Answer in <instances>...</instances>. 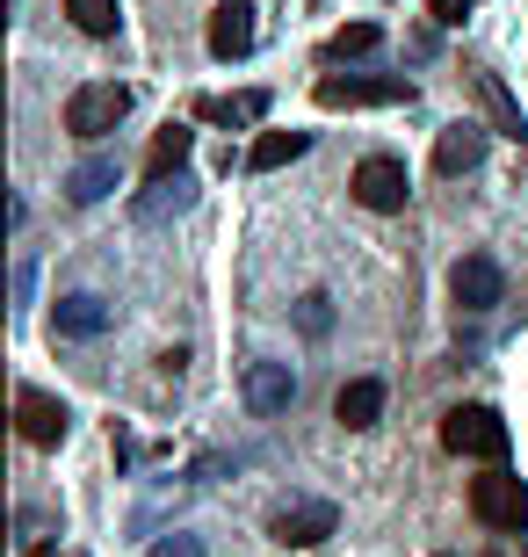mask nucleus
<instances>
[{"mask_svg":"<svg viewBox=\"0 0 528 557\" xmlns=\"http://www.w3.org/2000/svg\"><path fill=\"white\" fill-rule=\"evenodd\" d=\"M442 449L449 456H478V463H507L514 434H507V420L492 413V406H456V413L442 420Z\"/></svg>","mask_w":528,"mask_h":557,"instance_id":"obj_1","label":"nucleus"},{"mask_svg":"<svg viewBox=\"0 0 528 557\" xmlns=\"http://www.w3.org/2000/svg\"><path fill=\"white\" fill-rule=\"evenodd\" d=\"M311 102L319 109H391V102H413V81H398V73H326L319 87H311Z\"/></svg>","mask_w":528,"mask_h":557,"instance_id":"obj_2","label":"nucleus"},{"mask_svg":"<svg viewBox=\"0 0 528 557\" xmlns=\"http://www.w3.org/2000/svg\"><path fill=\"white\" fill-rule=\"evenodd\" d=\"M131 116V87H116V81H87V87H73V102H65V131L73 138H109V131Z\"/></svg>","mask_w":528,"mask_h":557,"instance_id":"obj_3","label":"nucleus"},{"mask_svg":"<svg viewBox=\"0 0 528 557\" xmlns=\"http://www.w3.org/2000/svg\"><path fill=\"white\" fill-rule=\"evenodd\" d=\"M470 515L486 521V529H528V485L492 463L486 478H470Z\"/></svg>","mask_w":528,"mask_h":557,"instance_id":"obj_4","label":"nucleus"},{"mask_svg":"<svg viewBox=\"0 0 528 557\" xmlns=\"http://www.w3.org/2000/svg\"><path fill=\"white\" fill-rule=\"evenodd\" d=\"M333 529H341L333 499H290V507H275V521H268V536L283 543V550H311V543H326Z\"/></svg>","mask_w":528,"mask_h":557,"instance_id":"obj_5","label":"nucleus"},{"mask_svg":"<svg viewBox=\"0 0 528 557\" xmlns=\"http://www.w3.org/2000/svg\"><path fill=\"white\" fill-rule=\"evenodd\" d=\"M347 188H355V203H363V210H377V218H391V210H406V196H413L406 166L391 160V152H377V160H363Z\"/></svg>","mask_w":528,"mask_h":557,"instance_id":"obj_6","label":"nucleus"},{"mask_svg":"<svg viewBox=\"0 0 528 557\" xmlns=\"http://www.w3.org/2000/svg\"><path fill=\"white\" fill-rule=\"evenodd\" d=\"M15 428H22V442H29V449H59L65 428H73V413H65V398L37 392V384H22V392H15Z\"/></svg>","mask_w":528,"mask_h":557,"instance_id":"obj_7","label":"nucleus"},{"mask_svg":"<svg viewBox=\"0 0 528 557\" xmlns=\"http://www.w3.org/2000/svg\"><path fill=\"white\" fill-rule=\"evenodd\" d=\"M449 289H456V305H464V311H492L500 297H507V275H500L492 253H464V261L449 269Z\"/></svg>","mask_w":528,"mask_h":557,"instance_id":"obj_8","label":"nucleus"},{"mask_svg":"<svg viewBox=\"0 0 528 557\" xmlns=\"http://www.w3.org/2000/svg\"><path fill=\"white\" fill-rule=\"evenodd\" d=\"M109 319H116V305L95 297V289H73V297H59V311H51L59 341H95V333H109Z\"/></svg>","mask_w":528,"mask_h":557,"instance_id":"obj_9","label":"nucleus"},{"mask_svg":"<svg viewBox=\"0 0 528 557\" xmlns=\"http://www.w3.org/2000/svg\"><path fill=\"white\" fill-rule=\"evenodd\" d=\"M246 406H254V413H290V398H297V376H290V362H246Z\"/></svg>","mask_w":528,"mask_h":557,"instance_id":"obj_10","label":"nucleus"},{"mask_svg":"<svg viewBox=\"0 0 528 557\" xmlns=\"http://www.w3.org/2000/svg\"><path fill=\"white\" fill-rule=\"evenodd\" d=\"M196 203V174H167V182H145V196L131 210H138V225H167V218H182V210Z\"/></svg>","mask_w":528,"mask_h":557,"instance_id":"obj_11","label":"nucleus"},{"mask_svg":"<svg viewBox=\"0 0 528 557\" xmlns=\"http://www.w3.org/2000/svg\"><path fill=\"white\" fill-rule=\"evenodd\" d=\"M246 51H254V8H246V0H224L218 15H210V59H246Z\"/></svg>","mask_w":528,"mask_h":557,"instance_id":"obj_12","label":"nucleus"},{"mask_svg":"<svg viewBox=\"0 0 528 557\" xmlns=\"http://www.w3.org/2000/svg\"><path fill=\"white\" fill-rule=\"evenodd\" d=\"M333 420H341V428H377V420H384V384H377V376H355V384H341V398H333Z\"/></svg>","mask_w":528,"mask_h":557,"instance_id":"obj_13","label":"nucleus"},{"mask_svg":"<svg viewBox=\"0 0 528 557\" xmlns=\"http://www.w3.org/2000/svg\"><path fill=\"white\" fill-rule=\"evenodd\" d=\"M478 160H486V131L478 124H449L434 138V174H470Z\"/></svg>","mask_w":528,"mask_h":557,"instance_id":"obj_14","label":"nucleus"},{"mask_svg":"<svg viewBox=\"0 0 528 557\" xmlns=\"http://www.w3.org/2000/svg\"><path fill=\"white\" fill-rule=\"evenodd\" d=\"M305 152H311L305 131H261V138H254V152H246V166H254V174H275V166L305 160Z\"/></svg>","mask_w":528,"mask_h":557,"instance_id":"obj_15","label":"nucleus"},{"mask_svg":"<svg viewBox=\"0 0 528 557\" xmlns=\"http://www.w3.org/2000/svg\"><path fill=\"white\" fill-rule=\"evenodd\" d=\"M196 116H210V124H261V116H268V95H261V87H246V95H204V102H196Z\"/></svg>","mask_w":528,"mask_h":557,"instance_id":"obj_16","label":"nucleus"},{"mask_svg":"<svg viewBox=\"0 0 528 557\" xmlns=\"http://www.w3.org/2000/svg\"><path fill=\"white\" fill-rule=\"evenodd\" d=\"M188 145H196V131L167 124L160 138H152V152H145V182H167V174H182V166H188Z\"/></svg>","mask_w":528,"mask_h":557,"instance_id":"obj_17","label":"nucleus"},{"mask_svg":"<svg viewBox=\"0 0 528 557\" xmlns=\"http://www.w3.org/2000/svg\"><path fill=\"white\" fill-rule=\"evenodd\" d=\"M109 188H116V160H109V152H95V160H81L65 174V196H73V203H102Z\"/></svg>","mask_w":528,"mask_h":557,"instance_id":"obj_18","label":"nucleus"},{"mask_svg":"<svg viewBox=\"0 0 528 557\" xmlns=\"http://www.w3.org/2000/svg\"><path fill=\"white\" fill-rule=\"evenodd\" d=\"M377 44H384V29H377V22H347V29H333V37H326V59H369Z\"/></svg>","mask_w":528,"mask_h":557,"instance_id":"obj_19","label":"nucleus"},{"mask_svg":"<svg viewBox=\"0 0 528 557\" xmlns=\"http://www.w3.org/2000/svg\"><path fill=\"white\" fill-rule=\"evenodd\" d=\"M65 15L81 37H116V0H65Z\"/></svg>","mask_w":528,"mask_h":557,"instance_id":"obj_20","label":"nucleus"},{"mask_svg":"<svg viewBox=\"0 0 528 557\" xmlns=\"http://www.w3.org/2000/svg\"><path fill=\"white\" fill-rule=\"evenodd\" d=\"M478 95H486V102H492V116H500V131H514V138H528V124H521V109L507 102V87L492 81V73H478Z\"/></svg>","mask_w":528,"mask_h":557,"instance_id":"obj_21","label":"nucleus"},{"mask_svg":"<svg viewBox=\"0 0 528 557\" xmlns=\"http://www.w3.org/2000/svg\"><path fill=\"white\" fill-rule=\"evenodd\" d=\"M297 319H305V333H326V326H333V305H326L319 289H311L305 305H297Z\"/></svg>","mask_w":528,"mask_h":557,"instance_id":"obj_22","label":"nucleus"},{"mask_svg":"<svg viewBox=\"0 0 528 557\" xmlns=\"http://www.w3.org/2000/svg\"><path fill=\"white\" fill-rule=\"evenodd\" d=\"M470 8H478V0H427V15L442 22V29H456V22H464Z\"/></svg>","mask_w":528,"mask_h":557,"instance_id":"obj_23","label":"nucleus"},{"mask_svg":"<svg viewBox=\"0 0 528 557\" xmlns=\"http://www.w3.org/2000/svg\"><path fill=\"white\" fill-rule=\"evenodd\" d=\"M152 557H204V543H196V536H160Z\"/></svg>","mask_w":528,"mask_h":557,"instance_id":"obj_24","label":"nucleus"},{"mask_svg":"<svg viewBox=\"0 0 528 557\" xmlns=\"http://www.w3.org/2000/svg\"><path fill=\"white\" fill-rule=\"evenodd\" d=\"M29 557H44V543H29Z\"/></svg>","mask_w":528,"mask_h":557,"instance_id":"obj_25","label":"nucleus"}]
</instances>
